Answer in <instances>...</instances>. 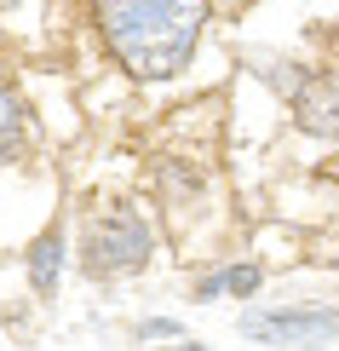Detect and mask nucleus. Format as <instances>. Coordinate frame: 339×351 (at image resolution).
Segmentation results:
<instances>
[{
  "label": "nucleus",
  "mask_w": 339,
  "mask_h": 351,
  "mask_svg": "<svg viewBox=\"0 0 339 351\" xmlns=\"http://www.w3.org/2000/svg\"><path fill=\"white\" fill-rule=\"evenodd\" d=\"M29 150V104L18 98V86L0 81V167L18 162Z\"/></svg>",
  "instance_id": "nucleus-6"
},
{
  "label": "nucleus",
  "mask_w": 339,
  "mask_h": 351,
  "mask_svg": "<svg viewBox=\"0 0 339 351\" xmlns=\"http://www.w3.org/2000/svg\"><path fill=\"white\" fill-rule=\"evenodd\" d=\"M259 282H264V271H259V265H225V294L253 300V294H259Z\"/></svg>",
  "instance_id": "nucleus-8"
},
{
  "label": "nucleus",
  "mask_w": 339,
  "mask_h": 351,
  "mask_svg": "<svg viewBox=\"0 0 339 351\" xmlns=\"http://www.w3.org/2000/svg\"><path fill=\"white\" fill-rule=\"evenodd\" d=\"M328 179H334V184H339V162H328Z\"/></svg>",
  "instance_id": "nucleus-11"
},
{
  "label": "nucleus",
  "mask_w": 339,
  "mask_h": 351,
  "mask_svg": "<svg viewBox=\"0 0 339 351\" xmlns=\"http://www.w3.org/2000/svg\"><path fill=\"white\" fill-rule=\"evenodd\" d=\"M92 23L132 81H173L196 58L208 0H92Z\"/></svg>",
  "instance_id": "nucleus-1"
},
{
  "label": "nucleus",
  "mask_w": 339,
  "mask_h": 351,
  "mask_svg": "<svg viewBox=\"0 0 339 351\" xmlns=\"http://www.w3.org/2000/svg\"><path fill=\"white\" fill-rule=\"evenodd\" d=\"M179 351H208V346H179Z\"/></svg>",
  "instance_id": "nucleus-12"
},
{
  "label": "nucleus",
  "mask_w": 339,
  "mask_h": 351,
  "mask_svg": "<svg viewBox=\"0 0 339 351\" xmlns=\"http://www.w3.org/2000/svg\"><path fill=\"white\" fill-rule=\"evenodd\" d=\"M58 276H64V230H40L35 242H29V288H35L40 300L58 294Z\"/></svg>",
  "instance_id": "nucleus-5"
},
{
  "label": "nucleus",
  "mask_w": 339,
  "mask_h": 351,
  "mask_svg": "<svg viewBox=\"0 0 339 351\" xmlns=\"http://www.w3.org/2000/svg\"><path fill=\"white\" fill-rule=\"evenodd\" d=\"M299 351H322V346H299Z\"/></svg>",
  "instance_id": "nucleus-13"
},
{
  "label": "nucleus",
  "mask_w": 339,
  "mask_h": 351,
  "mask_svg": "<svg viewBox=\"0 0 339 351\" xmlns=\"http://www.w3.org/2000/svg\"><path fill=\"white\" fill-rule=\"evenodd\" d=\"M218 294H225V265H218V271H208V276L196 282V300H218Z\"/></svg>",
  "instance_id": "nucleus-10"
},
{
  "label": "nucleus",
  "mask_w": 339,
  "mask_h": 351,
  "mask_svg": "<svg viewBox=\"0 0 339 351\" xmlns=\"http://www.w3.org/2000/svg\"><path fill=\"white\" fill-rule=\"evenodd\" d=\"M161 196H167V208H173V213H179V208H190V202L201 196L196 167H190V162H161Z\"/></svg>",
  "instance_id": "nucleus-7"
},
{
  "label": "nucleus",
  "mask_w": 339,
  "mask_h": 351,
  "mask_svg": "<svg viewBox=\"0 0 339 351\" xmlns=\"http://www.w3.org/2000/svg\"><path fill=\"white\" fill-rule=\"evenodd\" d=\"M288 104L305 138L339 144V69H305L299 86L288 93Z\"/></svg>",
  "instance_id": "nucleus-4"
},
{
  "label": "nucleus",
  "mask_w": 339,
  "mask_h": 351,
  "mask_svg": "<svg viewBox=\"0 0 339 351\" xmlns=\"http://www.w3.org/2000/svg\"><path fill=\"white\" fill-rule=\"evenodd\" d=\"M150 254H155V230H150V219L138 208L115 202V208L86 213V225H81V271L92 276V282H115V276L144 271Z\"/></svg>",
  "instance_id": "nucleus-2"
},
{
  "label": "nucleus",
  "mask_w": 339,
  "mask_h": 351,
  "mask_svg": "<svg viewBox=\"0 0 339 351\" xmlns=\"http://www.w3.org/2000/svg\"><path fill=\"white\" fill-rule=\"evenodd\" d=\"M242 334L259 346H316L339 334V311H316V305H282V311H247Z\"/></svg>",
  "instance_id": "nucleus-3"
},
{
  "label": "nucleus",
  "mask_w": 339,
  "mask_h": 351,
  "mask_svg": "<svg viewBox=\"0 0 339 351\" xmlns=\"http://www.w3.org/2000/svg\"><path fill=\"white\" fill-rule=\"evenodd\" d=\"M138 340H179V323L173 317H150V323H138Z\"/></svg>",
  "instance_id": "nucleus-9"
}]
</instances>
